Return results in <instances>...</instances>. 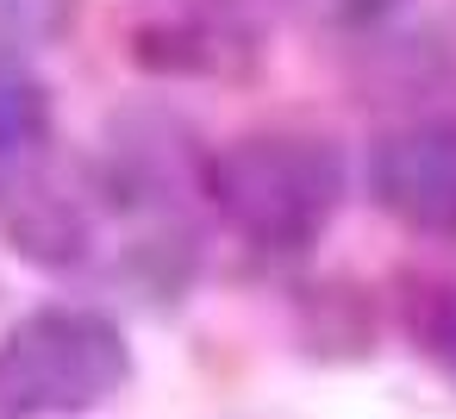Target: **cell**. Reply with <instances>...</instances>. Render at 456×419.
Returning <instances> with one entry per match:
<instances>
[{"label": "cell", "instance_id": "obj_1", "mask_svg": "<svg viewBox=\"0 0 456 419\" xmlns=\"http://www.w3.org/2000/svg\"><path fill=\"white\" fill-rule=\"evenodd\" d=\"M132 350L113 319L88 307H45L0 338V419L88 413L119 394Z\"/></svg>", "mask_w": 456, "mask_h": 419}, {"label": "cell", "instance_id": "obj_2", "mask_svg": "<svg viewBox=\"0 0 456 419\" xmlns=\"http://www.w3.org/2000/svg\"><path fill=\"white\" fill-rule=\"evenodd\" d=\"M338 194H344V169L313 138H250L213 163V201L244 238L269 251L313 244Z\"/></svg>", "mask_w": 456, "mask_h": 419}, {"label": "cell", "instance_id": "obj_3", "mask_svg": "<svg viewBox=\"0 0 456 419\" xmlns=\"http://www.w3.org/2000/svg\"><path fill=\"white\" fill-rule=\"evenodd\" d=\"M375 201L419 226V232H456V119H425L394 132L369 163Z\"/></svg>", "mask_w": 456, "mask_h": 419}, {"label": "cell", "instance_id": "obj_4", "mask_svg": "<svg viewBox=\"0 0 456 419\" xmlns=\"http://www.w3.org/2000/svg\"><path fill=\"white\" fill-rule=\"evenodd\" d=\"M45 138V94L38 82L0 70V176H13Z\"/></svg>", "mask_w": 456, "mask_h": 419}]
</instances>
